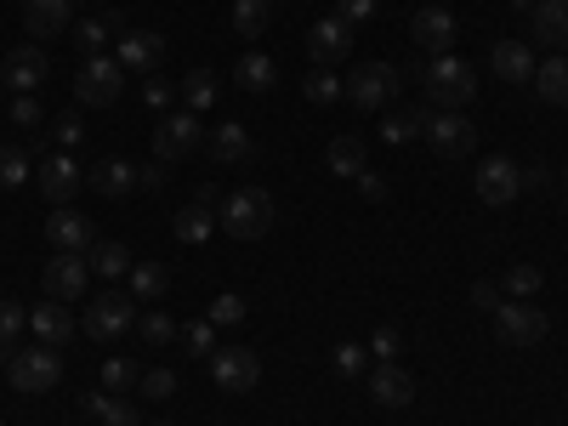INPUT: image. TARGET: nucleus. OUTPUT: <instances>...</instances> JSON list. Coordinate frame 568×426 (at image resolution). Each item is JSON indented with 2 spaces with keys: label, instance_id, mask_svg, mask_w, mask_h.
Listing matches in <instances>:
<instances>
[{
  "label": "nucleus",
  "instance_id": "nucleus-1",
  "mask_svg": "<svg viewBox=\"0 0 568 426\" xmlns=\"http://www.w3.org/2000/svg\"><path fill=\"white\" fill-rule=\"evenodd\" d=\"M420 91H426V103H438V109H466L471 98H478V74H471L466 58H433L420 69Z\"/></svg>",
  "mask_w": 568,
  "mask_h": 426
},
{
  "label": "nucleus",
  "instance_id": "nucleus-2",
  "mask_svg": "<svg viewBox=\"0 0 568 426\" xmlns=\"http://www.w3.org/2000/svg\"><path fill=\"white\" fill-rule=\"evenodd\" d=\"M273 194H267V187H240V194H227L222 200V233H227V240H267V233H273Z\"/></svg>",
  "mask_w": 568,
  "mask_h": 426
},
{
  "label": "nucleus",
  "instance_id": "nucleus-3",
  "mask_svg": "<svg viewBox=\"0 0 568 426\" xmlns=\"http://www.w3.org/2000/svg\"><path fill=\"white\" fill-rule=\"evenodd\" d=\"M420 136L433 142L438 160H466L478 149V125H471L460 109H438V114H420Z\"/></svg>",
  "mask_w": 568,
  "mask_h": 426
},
{
  "label": "nucleus",
  "instance_id": "nucleus-4",
  "mask_svg": "<svg viewBox=\"0 0 568 426\" xmlns=\"http://www.w3.org/2000/svg\"><path fill=\"white\" fill-rule=\"evenodd\" d=\"M63 382V358H58V347H23V353H12V387L23 393V398H40V393H52Z\"/></svg>",
  "mask_w": 568,
  "mask_h": 426
},
{
  "label": "nucleus",
  "instance_id": "nucleus-5",
  "mask_svg": "<svg viewBox=\"0 0 568 426\" xmlns=\"http://www.w3.org/2000/svg\"><path fill=\"white\" fill-rule=\"evenodd\" d=\"M546 329H551V318L540 307H529V302H500L495 307V336L506 347H540Z\"/></svg>",
  "mask_w": 568,
  "mask_h": 426
},
{
  "label": "nucleus",
  "instance_id": "nucleus-6",
  "mask_svg": "<svg viewBox=\"0 0 568 426\" xmlns=\"http://www.w3.org/2000/svg\"><path fill=\"white\" fill-rule=\"evenodd\" d=\"M205 142V125H200V114H165L160 125H154V160L160 165H176V160H187Z\"/></svg>",
  "mask_w": 568,
  "mask_h": 426
},
{
  "label": "nucleus",
  "instance_id": "nucleus-7",
  "mask_svg": "<svg viewBox=\"0 0 568 426\" xmlns=\"http://www.w3.org/2000/svg\"><path fill=\"white\" fill-rule=\"evenodd\" d=\"M211 382H216L222 393H233V398H245V393L262 382V358H256L251 347H216V353H211Z\"/></svg>",
  "mask_w": 568,
  "mask_h": 426
},
{
  "label": "nucleus",
  "instance_id": "nucleus-8",
  "mask_svg": "<svg viewBox=\"0 0 568 426\" xmlns=\"http://www.w3.org/2000/svg\"><path fill=\"white\" fill-rule=\"evenodd\" d=\"M131 324H136V296L125 291H103L85 307V336H98V342H120Z\"/></svg>",
  "mask_w": 568,
  "mask_h": 426
},
{
  "label": "nucleus",
  "instance_id": "nucleus-9",
  "mask_svg": "<svg viewBox=\"0 0 568 426\" xmlns=\"http://www.w3.org/2000/svg\"><path fill=\"white\" fill-rule=\"evenodd\" d=\"M393 91H398L393 63H358L353 80H347V103L353 109H382V103H393Z\"/></svg>",
  "mask_w": 568,
  "mask_h": 426
},
{
  "label": "nucleus",
  "instance_id": "nucleus-10",
  "mask_svg": "<svg viewBox=\"0 0 568 426\" xmlns=\"http://www.w3.org/2000/svg\"><path fill=\"white\" fill-rule=\"evenodd\" d=\"M40 284H45V296H52V302H80V296H85V284H91V262L58 251L52 262H45Z\"/></svg>",
  "mask_w": 568,
  "mask_h": 426
},
{
  "label": "nucleus",
  "instance_id": "nucleus-11",
  "mask_svg": "<svg viewBox=\"0 0 568 426\" xmlns=\"http://www.w3.org/2000/svg\"><path fill=\"white\" fill-rule=\"evenodd\" d=\"M120 85H125L120 58H85V63H80V80H74V98H80V103H114Z\"/></svg>",
  "mask_w": 568,
  "mask_h": 426
},
{
  "label": "nucleus",
  "instance_id": "nucleus-12",
  "mask_svg": "<svg viewBox=\"0 0 568 426\" xmlns=\"http://www.w3.org/2000/svg\"><path fill=\"white\" fill-rule=\"evenodd\" d=\"M45 240H52L58 251H69V256H85L91 245H98V227H91V216L58 205L52 216H45Z\"/></svg>",
  "mask_w": 568,
  "mask_h": 426
},
{
  "label": "nucleus",
  "instance_id": "nucleus-13",
  "mask_svg": "<svg viewBox=\"0 0 568 426\" xmlns=\"http://www.w3.org/2000/svg\"><path fill=\"white\" fill-rule=\"evenodd\" d=\"M409 34H415V45L426 58H449V45H455V18H449V7H420L415 12V23H409Z\"/></svg>",
  "mask_w": 568,
  "mask_h": 426
},
{
  "label": "nucleus",
  "instance_id": "nucleus-14",
  "mask_svg": "<svg viewBox=\"0 0 568 426\" xmlns=\"http://www.w3.org/2000/svg\"><path fill=\"white\" fill-rule=\"evenodd\" d=\"M471 187H478L484 205H511L517 194H524V176H517L511 160H484L478 171H471Z\"/></svg>",
  "mask_w": 568,
  "mask_h": 426
},
{
  "label": "nucleus",
  "instance_id": "nucleus-15",
  "mask_svg": "<svg viewBox=\"0 0 568 426\" xmlns=\"http://www.w3.org/2000/svg\"><path fill=\"white\" fill-rule=\"evenodd\" d=\"M369 398L382 409H409L415 404V375L404 364H375L369 369Z\"/></svg>",
  "mask_w": 568,
  "mask_h": 426
},
{
  "label": "nucleus",
  "instance_id": "nucleus-16",
  "mask_svg": "<svg viewBox=\"0 0 568 426\" xmlns=\"http://www.w3.org/2000/svg\"><path fill=\"white\" fill-rule=\"evenodd\" d=\"M34 176H40V194L52 200V205H69V200L80 194V182H85V176H80V165H74L69 154H45Z\"/></svg>",
  "mask_w": 568,
  "mask_h": 426
},
{
  "label": "nucleus",
  "instance_id": "nucleus-17",
  "mask_svg": "<svg viewBox=\"0 0 568 426\" xmlns=\"http://www.w3.org/2000/svg\"><path fill=\"white\" fill-rule=\"evenodd\" d=\"M307 52H313L318 69H324V63H342V58L353 52V23H342V18H318L313 34H307Z\"/></svg>",
  "mask_w": 568,
  "mask_h": 426
},
{
  "label": "nucleus",
  "instance_id": "nucleus-18",
  "mask_svg": "<svg viewBox=\"0 0 568 426\" xmlns=\"http://www.w3.org/2000/svg\"><path fill=\"white\" fill-rule=\"evenodd\" d=\"M45 74H52V63H45V45H12V52H7V80H12V91H23V98H29V91L34 85H45Z\"/></svg>",
  "mask_w": 568,
  "mask_h": 426
},
{
  "label": "nucleus",
  "instance_id": "nucleus-19",
  "mask_svg": "<svg viewBox=\"0 0 568 426\" xmlns=\"http://www.w3.org/2000/svg\"><path fill=\"white\" fill-rule=\"evenodd\" d=\"M69 23H74L69 0H29V7H23V29L34 34V45L52 40V34H69Z\"/></svg>",
  "mask_w": 568,
  "mask_h": 426
},
{
  "label": "nucleus",
  "instance_id": "nucleus-20",
  "mask_svg": "<svg viewBox=\"0 0 568 426\" xmlns=\"http://www.w3.org/2000/svg\"><path fill=\"white\" fill-rule=\"evenodd\" d=\"M529 29L540 45H551V52L568 58V0H535V12H529Z\"/></svg>",
  "mask_w": 568,
  "mask_h": 426
},
{
  "label": "nucleus",
  "instance_id": "nucleus-21",
  "mask_svg": "<svg viewBox=\"0 0 568 426\" xmlns=\"http://www.w3.org/2000/svg\"><path fill=\"white\" fill-rule=\"evenodd\" d=\"M205 149H211V160H216V165H233V160H251V131H245L240 120H227V125H211V136H205Z\"/></svg>",
  "mask_w": 568,
  "mask_h": 426
},
{
  "label": "nucleus",
  "instance_id": "nucleus-22",
  "mask_svg": "<svg viewBox=\"0 0 568 426\" xmlns=\"http://www.w3.org/2000/svg\"><path fill=\"white\" fill-rule=\"evenodd\" d=\"M489 63H495V74L511 80V85H529V80H535V58H529L524 40H500L495 52H489Z\"/></svg>",
  "mask_w": 568,
  "mask_h": 426
},
{
  "label": "nucleus",
  "instance_id": "nucleus-23",
  "mask_svg": "<svg viewBox=\"0 0 568 426\" xmlns=\"http://www.w3.org/2000/svg\"><path fill=\"white\" fill-rule=\"evenodd\" d=\"M165 58V40L149 34V29H136V34H120V69H160Z\"/></svg>",
  "mask_w": 568,
  "mask_h": 426
},
{
  "label": "nucleus",
  "instance_id": "nucleus-24",
  "mask_svg": "<svg viewBox=\"0 0 568 426\" xmlns=\"http://www.w3.org/2000/svg\"><path fill=\"white\" fill-rule=\"evenodd\" d=\"M540 98L551 103V109H568V58L562 52H551L546 63H535V80H529Z\"/></svg>",
  "mask_w": 568,
  "mask_h": 426
},
{
  "label": "nucleus",
  "instance_id": "nucleus-25",
  "mask_svg": "<svg viewBox=\"0 0 568 426\" xmlns=\"http://www.w3.org/2000/svg\"><path fill=\"white\" fill-rule=\"evenodd\" d=\"M29 324H34V336H40L45 347H63V342L74 336V318H69V307H63V302L34 307V313H29Z\"/></svg>",
  "mask_w": 568,
  "mask_h": 426
},
{
  "label": "nucleus",
  "instance_id": "nucleus-26",
  "mask_svg": "<svg viewBox=\"0 0 568 426\" xmlns=\"http://www.w3.org/2000/svg\"><path fill=\"white\" fill-rule=\"evenodd\" d=\"M85 415H98L103 426H142V409L131 398H120V393H103V387L85 398Z\"/></svg>",
  "mask_w": 568,
  "mask_h": 426
},
{
  "label": "nucleus",
  "instance_id": "nucleus-27",
  "mask_svg": "<svg viewBox=\"0 0 568 426\" xmlns=\"http://www.w3.org/2000/svg\"><path fill=\"white\" fill-rule=\"evenodd\" d=\"M91 187H98L103 200H125L136 187V165L131 160H103L98 171H91Z\"/></svg>",
  "mask_w": 568,
  "mask_h": 426
},
{
  "label": "nucleus",
  "instance_id": "nucleus-28",
  "mask_svg": "<svg viewBox=\"0 0 568 426\" xmlns=\"http://www.w3.org/2000/svg\"><path fill=\"white\" fill-rule=\"evenodd\" d=\"M540 284H546V273H540L535 262H511L506 278H500V296H506V302H535Z\"/></svg>",
  "mask_w": 568,
  "mask_h": 426
},
{
  "label": "nucleus",
  "instance_id": "nucleus-29",
  "mask_svg": "<svg viewBox=\"0 0 568 426\" xmlns=\"http://www.w3.org/2000/svg\"><path fill=\"white\" fill-rule=\"evenodd\" d=\"M233 80H240L245 91H273V80H278V63H273L267 52H245V58H240V69H233Z\"/></svg>",
  "mask_w": 568,
  "mask_h": 426
},
{
  "label": "nucleus",
  "instance_id": "nucleus-30",
  "mask_svg": "<svg viewBox=\"0 0 568 426\" xmlns=\"http://www.w3.org/2000/svg\"><path fill=\"white\" fill-rule=\"evenodd\" d=\"M171 291V273L160 267V262H131V296H142V302H160Z\"/></svg>",
  "mask_w": 568,
  "mask_h": 426
},
{
  "label": "nucleus",
  "instance_id": "nucleus-31",
  "mask_svg": "<svg viewBox=\"0 0 568 426\" xmlns=\"http://www.w3.org/2000/svg\"><path fill=\"white\" fill-rule=\"evenodd\" d=\"M324 165L336 171V176H358V171H364V142H358V136H336V142L324 149Z\"/></svg>",
  "mask_w": 568,
  "mask_h": 426
},
{
  "label": "nucleus",
  "instance_id": "nucleus-32",
  "mask_svg": "<svg viewBox=\"0 0 568 426\" xmlns=\"http://www.w3.org/2000/svg\"><path fill=\"white\" fill-rule=\"evenodd\" d=\"M267 23H273V0H233V29L245 40H256Z\"/></svg>",
  "mask_w": 568,
  "mask_h": 426
},
{
  "label": "nucleus",
  "instance_id": "nucleus-33",
  "mask_svg": "<svg viewBox=\"0 0 568 426\" xmlns=\"http://www.w3.org/2000/svg\"><path fill=\"white\" fill-rule=\"evenodd\" d=\"M182 103H187V114H205L211 103H216V74L211 69H194L182 80Z\"/></svg>",
  "mask_w": 568,
  "mask_h": 426
},
{
  "label": "nucleus",
  "instance_id": "nucleus-34",
  "mask_svg": "<svg viewBox=\"0 0 568 426\" xmlns=\"http://www.w3.org/2000/svg\"><path fill=\"white\" fill-rule=\"evenodd\" d=\"M109 29H120V12H109V18H91V23H80L74 29V45L85 58H103V40H109Z\"/></svg>",
  "mask_w": 568,
  "mask_h": 426
},
{
  "label": "nucleus",
  "instance_id": "nucleus-35",
  "mask_svg": "<svg viewBox=\"0 0 568 426\" xmlns=\"http://www.w3.org/2000/svg\"><path fill=\"white\" fill-rule=\"evenodd\" d=\"M91 267H98L103 278H114V273H131V251L120 245V240H109V245H91V256H85Z\"/></svg>",
  "mask_w": 568,
  "mask_h": 426
},
{
  "label": "nucleus",
  "instance_id": "nucleus-36",
  "mask_svg": "<svg viewBox=\"0 0 568 426\" xmlns=\"http://www.w3.org/2000/svg\"><path fill=\"white\" fill-rule=\"evenodd\" d=\"M136 382H142V369L131 358H109L103 364V393H120L125 398V393H136Z\"/></svg>",
  "mask_w": 568,
  "mask_h": 426
},
{
  "label": "nucleus",
  "instance_id": "nucleus-37",
  "mask_svg": "<svg viewBox=\"0 0 568 426\" xmlns=\"http://www.w3.org/2000/svg\"><path fill=\"white\" fill-rule=\"evenodd\" d=\"M205 233H211V211H205V205H187V211H176V240H182V245H200Z\"/></svg>",
  "mask_w": 568,
  "mask_h": 426
},
{
  "label": "nucleus",
  "instance_id": "nucleus-38",
  "mask_svg": "<svg viewBox=\"0 0 568 426\" xmlns=\"http://www.w3.org/2000/svg\"><path fill=\"white\" fill-rule=\"evenodd\" d=\"M136 329H142V342H149V347H171V342H176V324H171L160 307L142 313V318H136Z\"/></svg>",
  "mask_w": 568,
  "mask_h": 426
},
{
  "label": "nucleus",
  "instance_id": "nucleus-39",
  "mask_svg": "<svg viewBox=\"0 0 568 426\" xmlns=\"http://www.w3.org/2000/svg\"><path fill=\"white\" fill-rule=\"evenodd\" d=\"M302 91H307V103H336L347 85H342L336 74H329V69H313V74L302 80Z\"/></svg>",
  "mask_w": 568,
  "mask_h": 426
},
{
  "label": "nucleus",
  "instance_id": "nucleus-40",
  "mask_svg": "<svg viewBox=\"0 0 568 426\" xmlns=\"http://www.w3.org/2000/svg\"><path fill=\"white\" fill-rule=\"evenodd\" d=\"M176 336H182V347H187V353H205V358L216 353V324H211V318H194L187 329H176Z\"/></svg>",
  "mask_w": 568,
  "mask_h": 426
},
{
  "label": "nucleus",
  "instance_id": "nucleus-41",
  "mask_svg": "<svg viewBox=\"0 0 568 426\" xmlns=\"http://www.w3.org/2000/svg\"><path fill=\"white\" fill-rule=\"evenodd\" d=\"M29 176V154L23 149H0V194H7V187H18Z\"/></svg>",
  "mask_w": 568,
  "mask_h": 426
},
{
  "label": "nucleus",
  "instance_id": "nucleus-42",
  "mask_svg": "<svg viewBox=\"0 0 568 426\" xmlns=\"http://www.w3.org/2000/svg\"><path fill=\"white\" fill-rule=\"evenodd\" d=\"M23 324H29V313L18 302H0V347H12L23 336Z\"/></svg>",
  "mask_w": 568,
  "mask_h": 426
},
{
  "label": "nucleus",
  "instance_id": "nucleus-43",
  "mask_svg": "<svg viewBox=\"0 0 568 426\" xmlns=\"http://www.w3.org/2000/svg\"><path fill=\"white\" fill-rule=\"evenodd\" d=\"M136 393H142V398H171V393H176V375H171V369H142Z\"/></svg>",
  "mask_w": 568,
  "mask_h": 426
},
{
  "label": "nucleus",
  "instance_id": "nucleus-44",
  "mask_svg": "<svg viewBox=\"0 0 568 426\" xmlns=\"http://www.w3.org/2000/svg\"><path fill=\"white\" fill-rule=\"evenodd\" d=\"M382 136H387V142H415V136H420V114H387Z\"/></svg>",
  "mask_w": 568,
  "mask_h": 426
},
{
  "label": "nucleus",
  "instance_id": "nucleus-45",
  "mask_svg": "<svg viewBox=\"0 0 568 426\" xmlns=\"http://www.w3.org/2000/svg\"><path fill=\"white\" fill-rule=\"evenodd\" d=\"M364 353H375V364H393V353H398V329H393V324H382V329L369 336V347H364Z\"/></svg>",
  "mask_w": 568,
  "mask_h": 426
},
{
  "label": "nucleus",
  "instance_id": "nucleus-46",
  "mask_svg": "<svg viewBox=\"0 0 568 426\" xmlns=\"http://www.w3.org/2000/svg\"><path fill=\"white\" fill-rule=\"evenodd\" d=\"M245 318V302L240 296H216L211 302V324H240Z\"/></svg>",
  "mask_w": 568,
  "mask_h": 426
},
{
  "label": "nucleus",
  "instance_id": "nucleus-47",
  "mask_svg": "<svg viewBox=\"0 0 568 426\" xmlns=\"http://www.w3.org/2000/svg\"><path fill=\"white\" fill-rule=\"evenodd\" d=\"M375 7H382V0H342L336 18H342V23H369V18H375Z\"/></svg>",
  "mask_w": 568,
  "mask_h": 426
},
{
  "label": "nucleus",
  "instance_id": "nucleus-48",
  "mask_svg": "<svg viewBox=\"0 0 568 426\" xmlns=\"http://www.w3.org/2000/svg\"><path fill=\"white\" fill-rule=\"evenodd\" d=\"M336 369H342V375H364V347H358V342H342V347H336Z\"/></svg>",
  "mask_w": 568,
  "mask_h": 426
},
{
  "label": "nucleus",
  "instance_id": "nucleus-49",
  "mask_svg": "<svg viewBox=\"0 0 568 426\" xmlns=\"http://www.w3.org/2000/svg\"><path fill=\"white\" fill-rule=\"evenodd\" d=\"M506 296H500V284H489V278H478V284H471V307H484V313H495Z\"/></svg>",
  "mask_w": 568,
  "mask_h": 426
},
{
  "label": "nucleus",
  "instance_id": "nucleus-50",
  "mask_svg": "<svg viewBox=\"0 0 568 426\" xmlns=\"http://www.w3.org/2000/svg\"><path fill=\"white\" fill-rule=\"evenodd\" d=\"M34 120H40V103L34 98H18L12 103V125H34Z\"/></svg>",
  "mask_w": 568,
  "mask_h": 426
},
{
  "label": "nucleus",
  "instance_id": "nucleus-51",
  "mask_svg": "<svg viewBox=\"0 0 568 426\" xmlns=\"http://www.w3.org/2000/svg\"><path fill=\"white\" fill-rule=\"evenodd\" d=\"M222 200H227V194H222V187H216V182H205V187H200V194H194V205H205V211H222Z\"/></svg>",
  "mask_w": 568,
  "mask_h": 426
},
{
  "label": "nucleus",
  "instance_id": "nucleus-52",
  "mask_svg": "<svg viewBox=\"0 0 568 426\" xmlns=\"http://www.w3.org/2000/svg\"><path fill=\"white\" fill-rule=\"evenodd\" d=\"M517 176H524V187H546V182H551L546 165H517Z\"/></svg>",
  "mask_w": 568,
  "mask_h": 426
},
{
  "label": "nucleus",
  "instance_id": "nucleus-53",
  "mask_svg": "<svg viewBox=\"0 0 568 426\" xmlns=\"http://www.w3.org/2000/svg\"><path fill=\"white\" fill-rule=\"evenodd\" d=\"M142 98H149V109H165V103H171V85H165V80H149V91H142Z\"/></svg>",
  "mask_w": 568,
  "mask_h": 426
},
{
  "label": "nucleus",
  "instance_id": "nucleus-54",
  "mask_svg": "<svg viewBox=\"0 0 568 426\" xmlns=\"http://www.w3.org/2000/svg\"><path fill=\"white\" fill-rule=\"evenodd\" d=\"M358 187H364V200H382V194H387V182L369 176V171H358Z\"/></svg>",
  "mask_w": 568,
  "mask_h": 426
},
{
  "label": "nucleus",
  "instance_id": "nucleus-55",
  "mask_svg": "<svg viewBox=\"0 0 568 426\" xmlns=\"http://www.w3.org/2000/svg\"><path fill=\"white\" fill-rule=\"evenodd\" d=\"M160 182H165V165H160V160H154L149 171H136V187H160Z\"/></svg>",
  "mask_w": 568,
  "mask_h": 426
},
{
  "label": "nucleus",
  "instance_id": "nucleus-56",
  "mask_svg": "<svg viewBox=\"0 0 568 426\" xmlns=\"http://www.w3.org/2000/svg\"><path fill=\"white\" fill-rule=\"evenodd\" d=\"M58 131H63V142H74V136H80V114H63Z\"/></svg>",
  "mask_w": 568,
  "mask_h": 426
},
{
  "label": "nucleus",
  "instance_id": "nucleus-57",
  "mask_svg": "<svg viewBox=\"0 0 568 426\" xmlns=\"http://www.w3.org/2000/svg\"><path fill=\"white\" fill-rule=\"evenodd\" d=\"M511 12H535V0H511Z\"/></svg>",
  "mask_w": 568,
  "mask_h": 426
},
{
  "label": "nucleus",
  "instance_id": "nucleus-58",
  "mask_svg": "<svg viewBox=\"0 0 568 426\" xmlns=\"http://www.w3.org/2000/svg\"><path fill=\"white\" fill-rule=\"evenodd\" d=\"M562 200H568V165H562Z\"/></svg>",
  "mask_w": 568,
  "mask_h": 426
},
{
  "label": "nucleus",
  "instance_id": "nucleus-59",
  "mask_svg": "<svg viewBox=\"0 0 568 426\" xmlns=\"http://www.w3.org/2000/svg\"><path fill=\"white\" fill-rule=\"evenodd\" d=\"M433 7H449V0H433Z\"/></svg>",
  "mask_w": 568,
  "mask_h": 426
},
{
  "label": "nucleus",
  "instance_id": "nucleus-60",
  "mask_svg": "<svg viewBox=\"0 0 568 426\" xmlns=\"http://www.w3.org/2000/svg\"><path fill=\"white\" fill-rule=\"evenodd\" d=\"M154 426H171V420H154Z\"/></svg>",
  "mask_w": 568,
  "mask_h": 426
},
{
  "label": "nucleus",
  "instance_id": "nucleus-61",
  "mask_svg": "<svg viewBox=\"0 0 568 426\" xmlns=\"http://www.w3.org/2000/svg\"><path fill=\"white\" fill-rule=\"evenodd\" d=\"M273 7H278V0H273Z\"/></svg>",
  "mask_w": 568,
  "mask_h": 426
}]
</instances>
